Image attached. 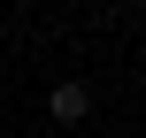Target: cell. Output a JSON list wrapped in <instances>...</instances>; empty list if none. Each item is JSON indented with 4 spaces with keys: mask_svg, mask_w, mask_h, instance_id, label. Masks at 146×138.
<instances>
[{
    "mask_svg": "<svg viewBox=\"0 0 146 138\" xmlns=\"http://www.w3.org/2000/svg\"><path fill=\"white\" fill-rule=\"evenodd\" d=\"M46 115H54V123H85V115H92V92H85L77 77H62V85L46 92Z\"/></svg>",
    "mask_w": 146,
    "mask_h": 138,
    "instance_id": "6da1fadb",
    "label": "cell"
}]
</instances>
